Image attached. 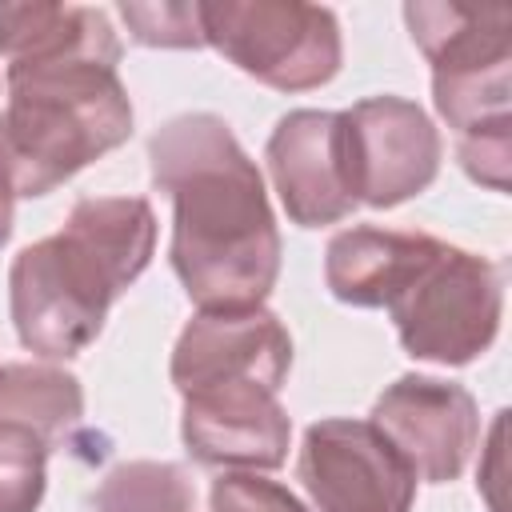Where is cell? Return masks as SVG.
<instances>
[{"mask_svg":"<svg viewBox=\"0 0 512 512\" xmlns=\"http://www.w3.org/2000/svg\"><path fill=\"white\" fill-rule=\"evenodd\" d=\"M148 168L172 200V272L192 304L256 308L280 276V232L256 160L212 112L152 132Z\"/></svg>","mask_w":512,"mask_h":512,"instance_id":"6da1fadb","label":"cell"},{"mask_svg":"<svg viewBox=\"0 0 512 512\" xmlns=\"http://www.w3.org/2000/svg\"><path fill=\"white\" fill-rule=\"evenodd\" d=\"M156 248V216L140 196H84L60 232L20 248L8 272L16 336L48 360L80 356L108 308L136 284Z\"/></svg>","mask_w":512,"mask_h":512,"instance_id":"7a4b0ae2","label":"cell"},{"mask_svg":"<svg viewBox=\"0 0 512 512\" xmlns=\"http://www.w3.org/2000/svg\"><path fill=\"white\" fill-rule=\"evenodd\" d=\"M0 160L16 196H48L132 136V100L112 56H56L4 68Z\"/></svg>","mask_w":512,"mask_h":512,"instance_id":"3957f363","label":"cell"},{"mask_svg":"<svg viewBox=\"0 0 512 512\" xmlns=\"http://www.w3.org/2000/svg\"><path fill=\"white\" fill-rule=\"evenodd\" d=\"M408 32L432 64L436 112L456 132V156L464 172L508 192L512 172V12L504 4H404Z\"/></svg>","mask_w":512,"mask_h":512,"instance_id":"277c9868","label":"cell"},{"mask_svg":"<svg viewBox=\"0 0 512 512\" xmlns=\"http://www.w3.org/2000/svg\"><path fill=\"white\" fill-rule=\"evenodd\" d=\"M408 356L432 364H468L484 356L500 332L504 272L496 260L436 244L416 276L388 304Z\"/></svg>","mask_w":512,"mask_h":512,"instance_id":"5b68a950","label":"cell"},{"mask_svg":"<svg viewBox=\"0 0 512 512\" xmlns=\"http://www.w3.org/2000/svg\"><path fill=\"white\" fill-rule=\"evenodd\" d=\"M204 44L276 92H308L340 72V24L332 8L300 0L200 4Z\"/></svg>","mask_w":512,"mask_h":512,"instance_id":"8992f818","label":"cell"},{"mask_svg":"<svg viewBox=\"0 0 512 512\" xmlns=\"http://www.w3.org/2000/svg\"><path fill=\"white\" fill-rule=\"evenodd\" d=\"M296 476L320 512H412L416 500V472L372 420H316Z\"/></svg>","mask_w":512,"mask_h":512,"instance_id":"52a82bcc","label":"cell"},{"mask_svg":"<svg viewBox=\"0 0 512 512\" xmlns=\"http://www.w3.org/2000/svg\"><path fill=\"white\" fill-rule=\"evenodd\" d=\"M292 368V336L264 308H204L172 348V384L180 396L256 384L280 392Z\"/></svg>","mask_w":512,"mask_h":512,"instance_id":"ba28073f","label":"cell"},{"mask_svg":"<svg viewBox=\"0 0 512 512\" xmlns=\"http://www.w3.org/2000/svg\"><path fill=\"white\" fill-rule=\"evenodd\" d=\"M356 204L396 208L420 196L440 172V132L404 96H368L344 112Z\"/></svg>","mask_w":512,"mask_h":512,"instance_id":"9c48e42d","label":"cell"},{"mask_svg":"<svg viewBox=\"0 0 512 512\" xmlns=\"http://www.w3.org/2000/svg\"><path fill=\"white\" fill-rule=\"evenodd\" d=\"M372 424L392 440V448L424 484L456 480L480 444V412L472 392L416 372L400 376L376 396Z\"/></svg>","mask_w":512,"mask_h":512,"instance_id":"30bf717a","label":"cell"},{"mask_svg":"<svg viewBox=\"0 0 512 512\" xmlns=\"http://www.w3.org/2000/svg\"><path fill=\"white\" fill-rule=\"evenodd\" d=\"M268 172L292 224L320 228L352 216V156L344 112L296 108L268 136Z\"/></svg>","mask_w":512,"mask_h":512,"instance_id":"8fae6325","label":"cell"},{"mask_svg":"<svg viewBox=\"0 0 512 512\" xmlns=\"http://www.w3.org/2000/svg\"><path fill=\"white\" fill-rule=\"evenodd\" d=\"M184 448L204 468H280L292 440V420L276 392L256 384L212 388L184 396Z\"/></svg>","mask_w":512,"mask_h":512,"instance_id":"7c38bea8","label":"cell"},{"mask_svg":"<svg viewBox=\"0 0 512 512\" xmlns=\"http://www.w3.org/2000/svg\"><path fill=\"white\" fill-rule=\"evenodd\" d=\"M440 240L428 232H396L356 224L328 240L324 284L340 304L352 308H388L396 292L416 276Z\"/></svg>","mask_w":512,"mask_h":512,"instance_id":"4fadbf2b","label":"cell"},{"mask_svg":"<svg viewBox=\"0 0 512 512\" xmlns=\"http://www.w3.org/2000/svg\"><path fill=\"white\" fill-rule=\"evenodd\" d=\"M112 56L120 60V40L100 8L84 4H0V60L4 68L40 64L56 56Z\"/></svg>","mask_w":512,"mask_h":512,"instance_id":"5bb4252c","label":"cell"},{"mask_svg":"<svg viewBox=\"0 0 512 512\" xmlns=\"http://www.w3.org/2000/svg\"><path fill=\"white\" fill-rule=\"evenodd\" d=\"M84 416L80 380L52 364H4L0 368V424L36 432L48 448H60Z\"/></svg>","mask_w":512,"mask_h":512,"instance_id":"9a60e30c","label":"cell"},{"mask_svg":"<svg viewBox=\"0 0 512 512\" xmlns=\"http://www.w3.org/2000/svg\"><path fill=\"white\" fill-rule=\"evenodd\" d=\"M92 504L96 512H196V484L172 460H128L100 480Z\"/></svg>","mask_w":512,"mask_h":512,"instance_id":"2e32d148","label":"cell"},{"mask_svg":"<svg viewBox=\"0 0 512 512\" xmlns=\"http://www.w3.org/2000/svg\"><path fill=\"white\" fill-rule=\"evenodd\" d=\"M52 448L20 428L0 424V512H36L44 500V464Z\"/></svg>","mask_w":512,"mask_h":512,"instance_id":"e0dca14e","label":"cell"},{"mask_svg":"<svg viewBox=\"0 0 512 512\" xmlns=\"http://www.w3.org/2000/svg\"><path fill=\"white\" fill-rule=\"evenodd\" d=\"M136 44L148 48H204L200 4H120Z\"/></svg>","mask_w":512,"mask_h":512,"instance_id":"ac0fdd59","label":"cell"},{"mask_svg":"<svg viewBox=\"0 0 512 512\" xmlns=\"http://www.w3.org/2000/svg\"><path fill=\"white\" fill-rule=\"evenodd\" d=\"M212 512H308L284 484L256 472H228L208 488Z\"/></svg>","mask_w":512,"mask_h":512,"instance_id":"d6986e66","label":"cell"},{"mask_svg":"<svg viewBox=\"0 0 512 512\" xmlns=\"http://www.w3.org/2000/svg\"><path fill=\"white\" fill-rule=\"evenodd\" d=\"M12 208H16V188H12L8 168H4V160H0V248H4L8 236H12Z\"/></svg>","mask_w":512,"mask_h":512,"instance_id":"ffe728a7","label":"cell"}]
</instances>
